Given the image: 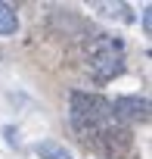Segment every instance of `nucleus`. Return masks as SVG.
<instances>
[{"label": "nucleus", "mask_w": 152, "mask_h": 159, "mask_svg": "<svg viewBox=\"0 0 152 159\" xmlns=\"http://www.w3.org/2000/svg\"><path fill=\"white\" fill-rule=\"evenodd\" d=\"M68 122L99 153H106V150L118 153V147H127L130 143V128L115 116L112 100H106L99 94L71 91L68 94Z\"/></svg>", "instance_id": "nucleus-1"}, {"label": "nucleus", "mask_w": 152, "mask_h": 159, "mask_svg": "<svg viewBox=\"0 0 152 159\" xmlns=\"http://www.w3.org/2000/svg\"><path fill=\"white\" fill-rule=\"evenodd\" d=\"M124 41L121 38H112V34H99L93 44H90V53H87V69L90 75L96 78L99 84L112 81L124 72Z\"/></svg>", "instance_id": "nucleus-2"}, {"label": "nucleus", "mask_w": 152, "mask_h": 159, "mask_svg": "<svg viewBox=\"0 0 152 159\" xmlns=\"http://www.w3.org/2000/svg\"><path fill=\"white\" fill-rule=\"evenodd\" d=\"M112 109L127 128L137 122H149V97H143V94H121L112 100Z\"/></svg>", "instance_id": "nucleus-3"}, {"label": "nucleus", "mask_w": 152, "mask_h": 159, "mask_svg": "<svg viewBox=\"0 0 152 159\" xmlns=\"http://www.w3.org/2000/svg\"><path fill=\"white\" fill-rule=\"evenodd\" d=\"M13 34H19V13L13 3L0 0V38H13Z\"/></svg>", "instance_id": "nucleus-4"}, {"label": "nucleus", "mask_w": 152, "mask_h": 159, "mask_svg": "<svg viewBox=\"0 0 152 159\" xmlns=\"http://www.w3.org/2000/svg\"><path fill=\"white\" fill-rule=\"evenodd\" d=\"M34 153L40 156V159H74L62 143H56V140H40L37 147H34Z\"/></svg>", "instance_id": "nucleus-5"}, {"label": "nucleus", "mask_w": 152, "mask_h": 159, "mask_svg": "<svg viewBox=\"0 0 152 159\" xmlns=\"http://www.w3.org/2000/svg\"><path fill=\"white\" fill-rule=\"evenodd\" d=\"M96 10H103V16H109V19H121V22H133V16H130V7L127 3H93Z\"/></svg>", "instance_id": "nucleus-6"}, {"label": "nucleus", "mask_w": 152, "mask_h": 159, "mask_svg": "<svg viewBox=\"0 0 152 159\" xmlns=\"http://www.w3.org/2000/svg\"><path fill=\"white\" fill-rule=\"evenodd\" d=\"M3 134H6V143H10V147H19V131H16L13 125H6Z\"/></svg>", "instance_id": "nucleus-7"}, {"label": "nucleus", "mask_w": 152, "mask_h": 159, "mask_svg": "<svg viewBox=\"0 0 152 159\" xmlns=\"http://www.w3.org/2000/svg\"><path fill=\"white\" fill-rule=\"evenodd\" d=\"M149 13H152V10H149V7H143V31H146V34L152 31V16H149Z\"/></svg>", "instance_id": "nucleus-8"}]
</instances>
